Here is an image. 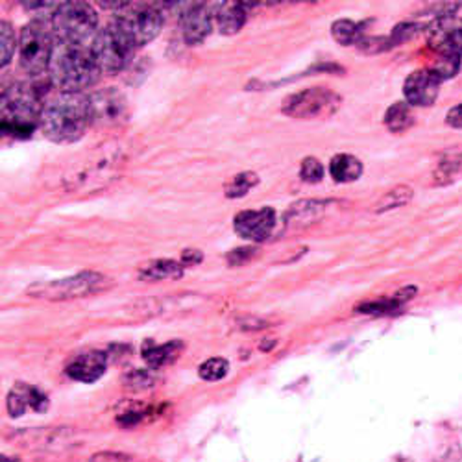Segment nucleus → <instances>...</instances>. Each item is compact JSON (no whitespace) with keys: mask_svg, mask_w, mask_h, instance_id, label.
I'll list each match as a JSON object with an SVG mask.
<instances>
[{"mask_svg":"<svg viewBox=\"0 0 462 462\" xmlns=\"http://www.w3.org/2000/svg\"><path fill=\"white\" fill-rule=\"evenodd\" d=\"M255 254V248H237V250H231L226 259L229 264H243L248 259H252Z\"/></svg>","mask_w":462,"mask_h":462,"instance_id":"obj_31","label":"nucleus"},{"mask_svg":"<svg viewBox=\"0 0 462 462\" xmlns=\"http://www.w3.org/2000/svg\"><path fill=\"white\" fill-rule=\"evenodd\" d=\"M227 372H229V363L222 357H213V359L202 363L199 368L200 377L206 381H220L227 375Z\"/></svg>","mask_w":462,"mask_h":462,"instance_id":"obj_28","label":"nucleus"},{"mask_svg":"<svg viewBox=\"0 0 462 462\" xmlns=\"http://www.w3.org/2000/svg\"><path fill=\"white\" fill-rule=\"evenodd\" d=\"M128 100L117 88H104L89 95L91 126L115 128L128 121Z\"/></svg>","mask_w":462,"mask_h":462,"instance_id":"obj_11","label":"nucleus"},{"mask_svg":"<svg viewBox=\"0 0 462 462\" xmlns=\"http://www.w3.org/2000/svg\"><path fill=\"white\" fill-rule=\"evenodd\" d=\"M125 383H126V387H130V389L143 391V389L152 387L153 375L150 372H146V370H134L132 374H128L125 377Z\"/></svg>","mask_w":462,"mask_h":462,"instance_id":"obj_30","label":"nucleus"},{"mask_svg":"<svg viewBox=\"0 0 462 462\" xmlns=\"http://www.w3.org/2000/svg\"><path fill=\"white\" fill-rule=\"evenodd\" d=\"M91 126L89 95L60 91L45 100L40 128L54 143L80 141Z\"/></svg>","mask_w":462,"mask_h":462,"instance_id":"obj_1","label":"nucleus"},{"mask_svg":"<svg viewBox=\"0 0 462 462\" xmlns=\"http://www.w3.org/2000/svg\"><path fill=\"white\" fill-rule=\"evenodd\" d=\"M331 33L335 37V42L344 45V47L357 45L363 40V28H361V24H357V23H354L350 19L335 21L331 24Z\"/></svg>","mask_w":462,"mask_h":462,"instance_id":"obj_24","label":"nucleus"},{"mask_svg":"<svg viewBox=\"0 0 462 462\" xmlns=\"http://www.w3.org/2000/svg\"><path fill=\"white\" fill-rule=\"evenodd\" d=\"M45 100L47 98L42 89L28 82H15L5 88L3 97H0V130H3V135H12L14 139L30 137L35 128H40Z\"/></svg>","mask_w":462,"mask_h":462,"instance_id":"obj_2","label":"nucleus"},{"mask_svg":"<svg viewBox=\"0 0 462 462\" xmlns=\"http://www.w3.org/2000/svg\"><path fill=\"white\" fill-rule=\"evenodd\" d=\"M411 199H412V190H411L409 187H396V189L389 190L387 195H384V197L375 204V206H377V208H375V213L400 208V206L407 204Z\"/></svg>","mask_w":462,"mask_h":462,"instance_id":"obj_27","label":"nucleus"},{"mask_svg":"<svg viewBox=\"0 0 462 462\" xmlns=\"http://www.w3.org/2000/svg\"><path fill=\"white\" fill-rule=\"evenodd\" d=\"M180 28L187 45H200L213 28V8L206 3H187L178 5Z\"/></svg>","mask_w":462,"mask_h":462,"instance_id":"obj_13","label":"nucleus"},{"mask_svg":"<svg viewBox=\"0 0 462 462\" xmlns=\"http://www.w3.org/2000/svg\"><path fill=\"white\" fill-rule=\"evenodd\" d=\"M28 409L35 412H45L49 409V398L37 387L19 383L8 396V411L14 418H19Z\"/></svg>","mask_w":462,"mask_h":462,"instance_id":"obj_16","label":"nucleus"},{"mask_svg":"<svg viewBox=\"0 0 462 462\" xmlns=\"http://www.w3.org/2000/svg\"><path fill=\"white\" fill-rule=\"evenodd\" d=\"M278 224L276 211L273 208L246 209L236 215L234 229L236 234L250 243H263L274 234Z\"/></svg>","mask_w":462,"mask_h":462,"instance_id":"obj_12","label":"nucleus"},{"mask_svg":"<svg viewBox=\"0 0 462 462\" xmlns=\"http://www.w3.org/2000/svg\"><path fill=\"white\" fill-rule=\"evenodd\" d=\"M448 125L453 128H462V104L453 107L448 115Z\"/></svg>","mask_w":462,"mask_h":462,"instance_id":"obj_33","label":"nucleus"},{"mask_svg":"<svg viewBox=\"0 0 462 462\" xmlns=\"http://www.w3.org/2000/svg\"><path fill=\"white\" fill-rule=\"evenodd\" d=\"M51 26L58 43L86 47L98 33V14L88 3H61Z\"/></svg>","mask_w":462,"mask_h":462,"instance_id":"obj_6","label":"nucleus"},{"mask_svg":"<svg viewBox=\"0 0 462 462\" xmlns=\"http://www.w3.org/2000/svg\"><path fill=\"white\" fill-rule=\"evenodd\" d=\"M107 366V357L102 352H88L76 356L69 366H67V375L74 381L80 383H95L100 379L106 372Z\"/></svg>","mask_w":462,"mask_h":462,"instance_id":"obj_18","label":"nucleus"},{"mask_svg":"<svg viewBox=\"0 0 462 462\" xmlns=\"http://www.w3.org/2000/svg\"><path fill=\"white\" fill-rule=\"evenodd\" d=\"M428 40L437 54L457 56L462 60V19L442 17L428 28Z\"/></svg>","mask_w":462,"mask_h":462,"instance_id":"obj_14","label":"nucleus"},{"mask_svg":"<svg viewBox=\"0 0 462 462\" xmlns=\"http://www.w3.org/2000/svg\"><path fill=\"white\" fill-rule=\"evenodd\" d=\"M56 45L52 26L45 19H35L23 26L19 33V61L24 72L33 79L49 72Z\"/></svg>","mask_w":462,"mask_h":462,"instance_id":"obj_5","label":"nucleus"},{"mask_svg":"<svg viewBox=\"0 0 462 462\" xmlns=\"http://www.w3.org/2000/svg\"><path fill=\"white\" fill-rule=\"evenodd\" d=\"M163 6L160 5H128L123 12H119L117 19L113 23L121 28V32L128 37V42L134 49H141L148 45L152 40H156L158 33L163 28Z\"/></svg>","mask_w":462,"mask_h":462,"instance_id":"obj_8","label":"nucleus"},{"mask_svg":"<svg viewBox=\"0 0 462 462\" xmlns=\"http://www.w3.org/2000/svg\"><path fill=\"white\" fill-rule=\"evenodd\" d=\"M109 287H111L109 278H106L98 273H82V274H76L72 278L54 280V282H47V283H35L28 289V294L33 298L63 301V300L91 296V294H97Z\"/></svg>","mask_w":462,"mask_h":462,"instance_id":"obj_9","label":"nucleus"},{"mask_svg":"<svg viewBox=\"0 0 462 462\" xmlns=\"http://www.w3.org/2000/svg\"><path fill=\"white\" fill-rule=\"evenodd\" d=\"M126 163V153L121 144H100L91 150L84 162L76 163L65 176V185L69 189H97L104 187L107 181L115 180Z\"/></svg>","mask_w":462,"mask_h":462,"instance_id":"obj_4","label":"nucleus"},{"mask_svg":"<svg viewBox=\"0 0 462 462\" xmlns=\"http://www.w3.org/2000/svg\"><path fill=\"white\" fill-rule=\"evenodd\" d=\"M259 183V176L252 171L239 172L224 185V195L227 199H243Z\"/></svg>","mask_w":462,"mask_h":462,"instance_id":"obj_25","label":"nucleus"},{"mask_svg":"<svg viewBox=\"0 0 462 462\" xmlns=\"http://www.w3.org/2000/svg\"><path fill=\"white\" fill-rule=\"evenodd\" d=\"M15 51H19V37L15 35V30L8 21L0 23V67H6Z\"/></svg>","mask_w":462,"mask_h":462,"instance_id":"obj_26","label":"nucleus"},{"mask_svg":"<svg viewBox=\"0 0 462 462\" xmlns=\"http://www.w3.org/2000/svg\"><path fill=\"white\" fill-rule=\"evenodd\" d=\"M342 98L326 88H310L289 95L282 104V113L292 119H319L333 115Z\"/></svg>","mask_w":462,"mask_h":462,"instance_id":"obj_10","label":"nucleus"},{"mask_svg":"<svg viewBox=\"0 0 462 462\" xmlns=\"http://www.w3.org/2000/svg\"><path fill=\"white\" fill-rule=\"evenodd\" d=\"M183 264L174 259H153L139 268V280L143 282H162L180 280L183 276Z\"/></svg>","mask_w":462,"mask_h":462,"instance_id":"obj_19","label":"nucleus"},{"mask_svg":"<svg viewBox=\"0 0 462 462\" xmlns=\"http://www.w3.org/2000/svg\"><path fill=\"white\" fill-rule=\"evenodd\" d=\"M181 350H183V342H180V340H171L163 346L148 342L143 348V357L148 363V366L162 368V366L174 363L180 357Z\"/></svg>","mask_w":462,"mask_h":462,"instance_id":"obj_20","label":"nucleus"},{"mask_svg":"<svg viewBox=\"0 0 462 462\" xmlns=\"http://www.w3.org/2000/svg\"><path fill=\"white\" fill-rule=\"evenodd\" d=\"M329 174L338 183H352L361 178L363 163L350 153H338L329 163Z\"/></svg>","mask_w":462,"mask_h":462,"instance_id":"obj_21","label":"nucleus"},{"mask_svg":"<svg viewBox=\"0 0 462 462\" xmlns=\"http://www.w3.org/2000/svg\"><path fill=\"white\" fill-rule=\"evenodd\" d=\"M51 84L67 93H82L86 88H91L102 76L100 69L95 63V58L88 47L58 43L51 69Z\"/></svg>","mask_w":462,"mask_h":462,"instance_id":"obj_3","label":"nucleus"},{"mask_svg":"<svg viewBox=\"0 0 462 462\" xmlns=\"http://www.w3.org/2000/svg\"><path fill=\"white\" fill-rule=\"evenodd\" d=\"M384 125L391 132H405L414 125V113L409 102L393 104L384 113Z\"/></svg>","mask_w":462,"mask_h":462,"instance_id":"obj_23","label":"nucleus"},{"mask_svg":"<svg viewBox=\"0 0 462 462\" xmlns=\"http://www.w3.org/2000/svg\"><path fill=\"white\" fill-rule=\"evenodd\" d=\"M416 294L414 287H407L403 291L394 292L391 298H381L365 305H359V313H370V315H387V313H394L398 311L400 307L409 301L412 296Z\"/></svg>","mask_w":462,"mask_h":462,"instance_id":"obj_22","label":"nucleus"},{"mask_svg":"<svg viewBox=\"0 0 462 462\" xmlns=\"http://www.w3.org/2000/svg\"><path fill=\"white\" fill-rule=\"evenodd\" d=\"M202 259H204V254H202L200 250L187 248V250H183L180 263H181L183 266H187V264H200Z\"/></svg>","mask_w":462,"mask_h":462,"instance_id":"obj_32","label":"nucleus"},{"mask_svg":"<svg viewBox=\"0 0 462 462\" xmlns=\"http://www.w3.org/2000/svg\"><path fill=\"white\" fill-rule=\"evenodd\" d=\"M255 5H246V3H220V5H211L213 8V17L217 23V28L224 35H236L241 32V28L246 24L248 19V10L254 8Z\"/></svg>","mask_w":462,"mask_h":462,"instance_id":"obj_17","label":"nucleus"},{"mask_svg":"<svg viewBox=\"0 0 462 462\" xmlns=\"http://www.w3.org/2000/svg\"><path fill=\"white\" fill-rule=\"evenodd\" d=\"M326 169L317 158H305L300 165V178L305 183H319L324 180Z\"/></svg>","mask_w":462,"mask_h":462,"instance_id":"obj_29","label":"nucleus"},{"mask_svg":"<svg viewBox=\"0 0 462 462\" xmlns=\"http://www.w3.org/2000/svg\"><path fill=\"white\" fill-rule=\"evenodd\" d=\"M442 79L433 69H421L407 76L403 95L411 106H431L439 97Z\"/></svg>","mask_w":462,"mask_h":462,"instance_id":"obj_15","label":"nucleus"},{"mask_svg":"<svg viewBox=\"0 0 462 462\" xmlns=\"http://www.w3.org/2000/svg\"><path fill=\"white\" fill-rule=\"evenodd\" d=\"M89 51L102 74H117L130 67L135 49L121 28L111 23L98 30Z\"/></svg>","mask_w":462,"mask_h":462,"instance_id":"obj_7","label":"nucleus"}]
</instances>
